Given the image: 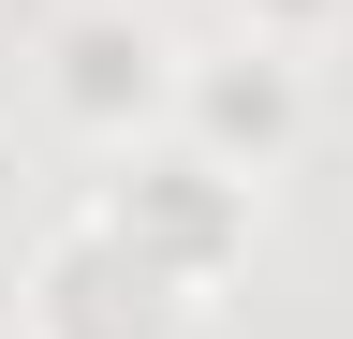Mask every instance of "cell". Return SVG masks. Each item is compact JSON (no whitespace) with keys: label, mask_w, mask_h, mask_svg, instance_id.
<instances>
[{"label":"cell","mask_w":353,"mask_h":339,"mask_svg":"<svg viewBox=\"0 0 353 339\" xmlns=\"http://www.w3.org/2000/svg\"><path fill=\"white\" fill-rule=\"evenodd\" d=\"M176 266H148L118 222H88L59 266H44V339H176Z\"/></svg>","instance_id":"cell-1"},{"label":"cell","mask_w":353,"mask_h":339,"mask_svg":"<svg viewBox=\"0 0 353 339\" xmlns=\"http://www.w3.org/2000/svg\"><path fill=\"white\" fill-rule=\"evenodd\" d=\"M59 104L88 118V133H118V118L176 104V74H162V30H148V15H74V30H59Z\"/></svg>","instance_id":"cell-2"},{"label":"cell","mask_w":353,"mask_h":339,"mask_svg":"<svg viewBox=\"0 0 353 339\" xmlns=\"http://www.w3.org/2000/svg\"><path fill=\"white\" fill-rule=\"evenodd\" d=\"M221 177H236V162H162V177H132L103 222L148 251V266H176V280H206L221 266V236H236V206H221Z\"/></svg>","instance_id":"cell-3"},{"label":"cell","mask_w":353,"mask_h":339,"mask_svg":"<svg viewBox=\"0 0 353 339\" xmlns=\"http://www.w3.org/2000/svg\"><path fill=\"white\" fill-rule=\"evenodd\" d=\"M192 118H206L221 148H250V162H265V148L294 133V74H280V59L250 45V74H206V89H192Z\"/></svg>","instance_id":"cell-4"},{"label":"cell","mask_w":353,"mask_h":339,"mask_svg":"<svg viewBox=\"0 0 353 339\" xmlns=\"http://www.w3.org/2000/svg\"><path fill=\"white\" fill-rule=\"evenodd\" d=\"M265 15H309V0H265Z\"/></svg>","instance_id":"cell-5"}]
</instances>
